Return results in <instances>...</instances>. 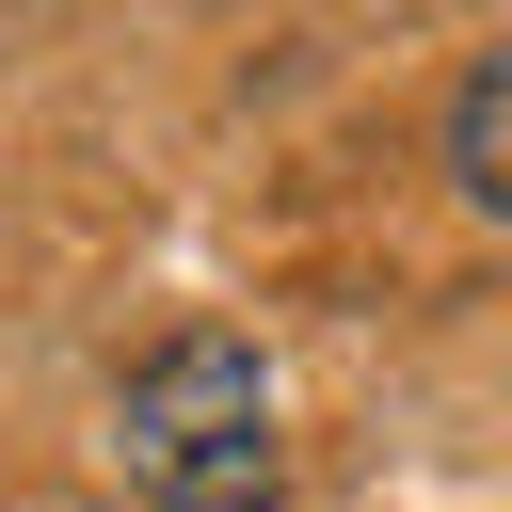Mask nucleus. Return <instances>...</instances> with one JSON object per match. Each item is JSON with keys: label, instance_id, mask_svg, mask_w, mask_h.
I'll use <instances>...</instances> for the list:
<instances>
[{"label": "nucleus", "instance_id": "obj_1", "mask_svg": "<svg viewBox=\"0 0 512 512\" xmlns=\"http://www.w3.org/2000/svg\"><path fill=\"white\" fill-rule=\"evenodd\" d=\"M112 464H128V496H160V512H272V480H288V448H272V368L240 352V336H160L128 384H112Z\"/></svg>", "mask_w": 512, "mask_h": 512}, {"label": "nucleus", "instance_id": "obj_2", "mask_svg": "<svg viewBox=\"0 0 512 512\" xmlns=\"http://www.w3.org/2000/svg\"><path fill=\"white\" fill-rule=\"evenodd\" d=\"M448 176L480 224H512V48H480V80L448 96Z\"/></svg>", "mask_w": 512, "mask_h": 512}]
</instances>
